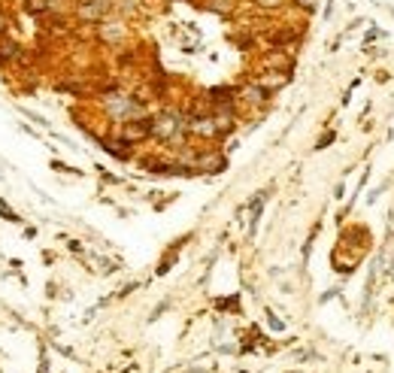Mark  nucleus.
I'll list each match as a JSON object with an SVG mask.
<instances>
[{
	"label": "nucleus",
	"mask_w": 394,
	"mask_h": 373,
	"mask_svg": "<svg viewBox=\"0 0 394 373\" xmlns=\"http://www.w3.org/2000/svg\"><path fill=\"white\" fill-rule=\"evenodd\" d=\"M182 131H188V122H182V119L173 115V112H164V115H158V119L152 122V134L161 136V140H170V136L182 134Z\"/></svg>",
	"instance_id": "obj_1"
},
{
	"label": "nucleus",
	"mask_w": 394,
	"mask_h": 373,
	"mask_svg": "<svg viewBox=\"0 0 394 373\" xmlns=\"http://www.w3.org/2000/svg\"><path fill=\"white\" fill-rule=\"evenodd\" d=\"M149 134H152V122H146V119H131V122L125 125V131H122V140H125V143H136V140H146Z\"/></svg>",
	"instance_id": "obj_2"
},
{
	"label": "nucleus",
	"mask_w": 394,
	"mask_h": 373,
	"mask_svg": "<svg viewBox=\"0 0 394 373\" xmlns=\"http://www.w3.org/2000/svg\"><path fill=\"white\" fill-rule=\"evenodd\" d=\"M106 0H85L82 6H79V18H85V22H97L100 15L106 12Z\"/></svg>",
	"instance_id": "obj_3"
},
{
	"label": "nucleus",
	"mask_w": 394,
	"mask_h": 373,
	"mask_svg": "<svg viewBox=\"0 0 394 373\" xmlns=\"http://www.w3.org/2000/svg\"><path fill=\"white\" fill-rule=\"evenodd\" d=\"M188 131L197 136H215L219 128H215V119H191L188 122Z\"/></svg>",
	"instance_id": "obj_4"
},
{
	"label": "nucleus",
	"mask_w": 394,
	"mask_h": 373,
	"mask_svg": "<svg viewBox=\"0 0 394 373\" xmlns=\"http://www.w3.org/2000/svg\"><path fill=\"white\" fill-rule=\"evenodd\" d=\"M49 3L46 0H28V12H46Z\"/></svg>",
	"instance_id": "obj_5"
},
{
	"label": "nucleus",
	"mask_w": 394,
	"mask_h": 373,
	"mask_svg": "<svg viewBox=\"0 0 394 373\" xmlns=\"http://www.w3.org/2000/svg\"><path fill=\"white\" fill-rule=\"evenodd\" d=\"M0 215H3V219H6V222H18V215H15V212H12V209H9V206L3 204V201H0Z\"/></svg>",
	"instance_id": "obj_6"
},
{
	"label": "nucleus",
	"mask_w": 394,
	"mask_h": 373,
	"mask_svg": "<svg viewBox=\"0 0 394 373\" xmlns=\"http://www.w3.org/2000/svg\"><path fill=\"white\" fill-rule=\"evenodd\" d=\"M3 31H6V15L0 12V34H3Z\"/></svg>",
	"instance_id": "obj_7"
},
{
	"label": "nucleus",
	"mask_w": 394,
	"mask_h": 373,
	"mask_svg": "<svg viewBox=\"0 0 394 373\" xmlns=\"http://www.w3.org/2000/svg\"><path fill=\"white\" fill-rule=\"evenodd\" d=\"M300 6H306V9H312V0H297Z\"/></svg>",
	"instance_id": "obj_8"
}]
</instances>
